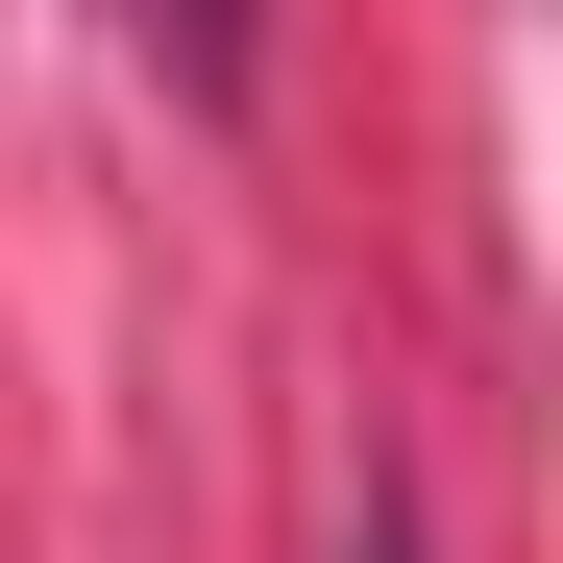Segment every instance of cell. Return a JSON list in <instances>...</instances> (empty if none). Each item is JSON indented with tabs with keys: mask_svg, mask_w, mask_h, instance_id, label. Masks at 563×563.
<instances>
[{
	"mask_svg": "<svg viewBox=\"0 0 563 563\" xmlns=\"http://www.w3.org/2000/svg\"><path fill=\"white\" fill-rule=\"evenodd\" d=\"M343 563H441V539H417V490H393V465H367V515H343Z\"/></svg>",
	"mask_w": 563,
	"mask_h": 563,
	"instance_id": "obj_1",
	"label": "cell"
}]
</instances>
